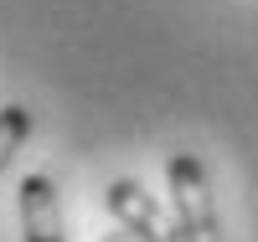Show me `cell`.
I'll return each mask as SVG.
<instances>
[{
    "mask_svg": "<svg viewBox=\"0 0 258 242\" xmlns=\"http://www.w3.org/2000/svg\"><path fill=\"white\" fill-rule=\"evenodd\" d=\"M165 181H170V216H176V237H181V242H222L207 165H202L197 155H170Z\"/></svg>",
    "mask_w": 258,
    "mask_h": 242,
    "instance_id": "6da1fadb",
    "label": "cell"
},
{
    "mask_svg": "<svg viewBox=\"0 0 258 242\" xmlns=\"http://www.w3.org/2000/svg\"><path fill=\"white\" fill-rule=\"evenodd\" d=\"M103 206L119 222V232H129L135 242H181L176 237V216L160 211V201L140 181H109L103 186Z\"/></svg>",
    "mask_w": 258,
    "mask_h": 242,
    "instance_id": "7a4b0ae2",
    "label": "cell"
},
{
    "mask_svg": "<svg viewBox=\"0 0 258 242\" xmlns=\"http://www.w3.org/2000/svg\"><path fill=\"white\" fill-rule=\"evenodd\" d=\"M16 201H21V237L26 242H68L52 175H26L21 191H16Z\"/></svg>",
    "mask_w": 258,
    "mask_h": 242,
    "instance_id": "3957f363",
    "label": "cell"
},
{
    "mask_svg": "<svg viewBox=\"0 0 258 242\" xmlns=\"http://www.w3.org/2000/svg\"><path fill=\"white\" fill-rule=\"evenodd\" d=\"M26 134H31V108L26 103H6L0 108V170L16 160V149L26 144Z\"/></svg>",
    "mask_w": 258,
    "mask_h": 242,
    "instance_id": "277c9868",
    "label": "cell"
},
{
    "mask_svg": "<svg viewBox=\"0 0 258 242\" xmlns=\"http://www.w3.org/2000/svg\"><path fill=\"white\" fill-rule=\"evenodd\" d=\"M103 242H135V237H129V232H109V237H103Z\"/></svg>",
    "mask_w": 258,
    "mask_h": 242,
    "instance_id": "5b68a950",
    "label": "cell"
}]
</instances>
